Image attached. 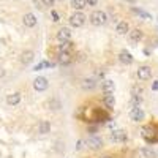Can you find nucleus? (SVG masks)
Masks as SVG:
<instances>
[{
  "label": "nucleus",
  "instance_id": "f03ea898",
  "mask_svg": "<svg viewBox=\"0 0 158 158\" xmlns=\"http://www.w3.org/2000/svg\"><path fill=\"white\" fill-rule=\"evenodd\" d=\"M84 144H85V147L90 149V150H100V149L104 146V141H103V138L98 136V135H90V136L84 141Z\"/></svg>",
  "mask_w": 158,
  "mask_h": 158
},
{
  "label": "nucleus",
  "instance_id": "aec40b11",
  "mask_svg": "<svg viewBox=\"0 0 158 158\" xmlns=\"http://www.w3.org/2000/svg\"><path fill=\"white\" fill-rule=\"evenodd\" d=\"M51 131V122H48V120H41L38 123V133L40 135H48Z\"/></svg>",
  "mask_w": 158,
  "mask_h": 158
},
{
  "label": "nucleus",
  "instance_id": "f704fd0d",
  "mask_svg": "<svg viewBox=\"0 0 158 158\" xmlns=\"http://www.w3.org/2000/svg\"><path fill=\"white\" fill-rule=\"evenodd\" d=\"M5 74H6V71L3 68H0V77H5Z\"/></svg>",
  "mask_w": 158,
  "mask_h": 158
},
{
  "label": "nucleus",
  "instance_id": "c756f323",
  "mask_svg": "<svg viewBox=\"0 0 158 158\" xmlns=\"http://www.w3.org/2000/svg\"><path fill=\"white\" fill-rule=\"evenodd\" d=\"M40 70H43V63H41V62H40L38 65H35V67H33V71H40Z\"/></svg>",
  "mask_w": 158,
  "mask_h": 158
},
{
  "label": "nucleus",
  "instance_id": "473e14b6",
  "mask_svg": "<svg viewBox=\"0 0 158 158\" xmlns=\"http://www.w3.org/2000/svg\"><path fill=\"white\" fill-rule=\"evenodd\" d=\"M97 77H98V79H103V77H104V71H97ZM97 77H95V79H97Z\"/></svg>",
  "mask_w": 158,
  "mask_h": 158
},
{
  "label": "nucleus",
  "instance_id": "6e6552de",
  "mask_svg": "<svg viewBox=\"0 0 158 158\" xmlns=\"http://www.w3.org/2000/svg\"><path fill=\"white\" fill-rule=\"evenodd\" d=\"M48 87H49V81L44 76H36L33 79V89L36 92H44V90H48Z\"/></svg>",
  "mask_w": 158,
  "mask_h": 158
},
{
  "label": "nucleus",
  "instance_id": "4468645a",
  "mask_svg": "<svg viewBox=\"0 0 158 158\" xmlns=\"http://www.w3.org/2000/svg\"><path fill=\"white\" fill-rule=\"evenodd\" d=\"M101 104L104 106V109L106 111H112L114 106H115V97L111 94V95H104L101 98Z\"/></svg>",
  "mask_w": 158,
  "mask_h": 158
},
{
  "label": "nucleus",
  "instance_id": "c85d7f7f",
  "mask_svg": "<svg viewBox=\"0 0 158 158\" xmlns=\"http://www.w3.org/2000/svg\"><path fill=\"white\" fill-rule=\"evenodd\" d=\"M152 90H153V92H158V79L152 82Z\"/></svg>",
  "mask_w": 158,
  "mask_h": 158
},
{
  "label": "nucleus",
  "instance_id": "f257e3e1",
  "mask_svg": "<svg viewBox=\"0 0 158 158\" xmlns=\"http://www.w3.org/2000/svg\"><path fill=\"white\" fill-rule=\"evenodd\" d=\"M89 21H90L92 25H95V27H101V25H104L108 22V15L104 11H101V10H95L90 15Z\"/></svg>",
  "mask_w": 158,
  "mask_h": 158
},
{
  "label": "nucleus",
  "instance_id": "bb28decb",
  "mask_svg": "<svg viewBox=\"0 0 158 158\" xmlns=\"http://www.w3.org/2000/svg\"><path fill=\"white\" fill-rule=\"evenodd\" d=\"M41 2H43V5H44V6H54L56 0H41Z\"/></svg>",
  "mask_w": 158,
  "mask_h": 158
},
{
  "label": "nucleus",
  "instance_id": "c9c22d12",
  "mask_svg": "<svg viewBox=\"0 0 158 158\" xmlns=\"http://www.w3.org/2000/svg\"><path fill=\"white\" fill-rule=\"evenodd\" d=\"M128 2H135V0H128Z\"/></svg>",
  "mask_w": 158,
  "mask_h": 158
},
{
  "label": "nucleus",
  "instance_id": "2f4dec72",
  "mask_svg": "<svg viewBox=\"0 0 158 158\" xmlns=\"http://www.w3.org/2000/svg\"><path fill=\"white\" fill-rule=\"evenodd\" d=\"M82 147H84V141H77V146H76V149H77V150H81Z\"/></svg>",
  "mask_w": 158,
  "mask_h": 158
},
{
  "label": "nucleus",
  "instance_id": "5701e85b",
  "mask_svg": "<svg viewBox=\"0 0 158 158\" xmlns=\"http://www.w3.org/2000/svg\"><path fill=\"white\" fill-rule=\"evenodd\" d=\"M141 103H142V95H131V100H130V106L131 108L141 106Z\"/></svg>",
  "mask_w": 158,
  "mask_h": 158
},
{
  "label": "nucleus",
  "instance_id": "0eeeda50",
  "mask_svg": "<svg viewBox=\"0 0 158 158\" xmlns=\"http://www.w3.org/2000/svg\"><path fill=\"white\" fill-rule=\"evenodd\" d=\"M130 118H131V122H142L144 118H146V112H144V109L141 106H136V108H131L130 111Z\"/></svg>",
  "mask_w": 158,
  "mask_h": 158
},
{
  "label": "nucleus",
  "instance_id": "9d476101",
  "mask_svg": "<svg viewBox=\"0 0 158 158\" xmlns=\"http://www.w3.org/2000/svg\"><path fill=\"white\" fill-rule=\"evenodd\" d=\"M73 54H67V52H59L57 54V63L62 65V67H68V65L74 60Z\"/></svg>",
  "mask_w": 158,
  "mask_h": 158
},
{
  "label": "nucleus",
  "instance_id": "7ed1b4c3",
  "mask_svg": "<svg viewBox=\"0 0 158 158\" xmlns=\"http://www.w3.org/2000/svg\"><path fill=\"white\" fill-rule=\"evenodd\" d=\"M109 141L114 142V144H125L128 141V133L122 128H117V130H112L111 135H109Z\"/></svg>",
  "mask_w": 158,
  "mask_h": 158
},
{
  "label": "nucleus",
  "instance_id": "1a4fd4ad",
  "mask_svg": "<svg viewBox=\"0 0 158 158\" xmlns=\"http://www.w3.org/2000/svg\"><path fill=\"white\" fill-rule=\"evenodd\" d=\"M117 60L120 62L122 65H131V63L135 62V57H133V54H131L130 51L122 49L120 52H118V56H117Z\"/></svg>",
  "mask_w": 158,
  "mask_h": 158
},
{
  "label": "nucleus",
  "instance_id": "f3484780",
  "mask_svg": "<svg viewBox=\"0 0 158 158\" xmlns=\"http://www.w3.org/2000/svg\"><path fill=\"white\" fill-rule=\"evenodd\" d=\"M128 38H130L131 43H139L141 40L144 38V33H142V30H139V29H133V30L128 32Z\"/></svg>",
  "mask_w": 158,
  "mask_h": 158
},
{
  "label": "nucleus",
  "instance_id": "a878e982",
  "mask_svg": "<svg viewBox=\"0 0 158 158\" xmlns=\"http://www.w3.org/2000/svg\"><path fill=\"white\" fill-rule=\"evenodd\" d=\"M131 95H142V87L141 85H133V89H131Z\"/></svg>",
  "mask_w": 158,
  "mask_h": 158
},
{
  "label": "nucleus",
  "instance_id": "39448f33",
  "mask_svg": "<svg viewBox=\"0 0 158 158\" xmlns=\"http://www.w3.org/2000/svg\"><path fill=\"white\" fill-rule=\"evenodd\" d=\"M98 87V81L95 77H82L81 79V89L84 92H92Z\"/></svg>",
  "mask_w": 158,
  "mask_h": 158
},
{
  "label": "nucleus",
  "instance_id": "6ab92c4d",
  "mask_svg": "<svg viewBox=\"0 0 158 158\" xmlns=\"http://www.w3.org/2000/svg\"><path fill=\"white\" fill-rule=\"evenodd\" d=\"M115 32L118 35H127L130 32V24L127 21H120V22H117V27H115Z\"/></svg>",
  "mask_w": 158,
  "mask_h": 158
},
{
  "label": "nucleus",
  "instance_id": "dca6fc26",
  "mask_svg": "<svg viewBox=\"0 0 158 158\" xmlns=\"http://www.w3.org/2000/svg\"><path fill=\"white\" fill-rule=\"evenodd\" d=\"M21 100H22V97H21L19 92H15V94L6 95V104L8 106H18V104L21 103Z\"/></svg>",
  "mask_w": 158,
  "mask_h": 158
},
{
  "label": "nucleus",
  "instance_id": "a211bd4d",
  "mask_svg": "<svg viewBox=\"0 0 158 158\" xmlns=\"http://www.w3.org/2000/svg\"><path fill=\"white\" fill-rule=\"evenodd\" d=\"M33 60H35L33 51H24L22 54H21V63L22 65H30Z\"/></svg>",
  "mask_w": 158,
  "mask_h": 158
},
{
  "label": "nucleus",
  "instance_id": "412c9836",
  "mask_svg": "<svg viewBox=\"0 0 158 158\" xmlns=\"http://www.w3.org/2000/svg\"><path fill=\"white\" fill-rule=\"evenodd\" d=\"M139 153H141L144 158H156V156H158V152H155V150L150 149V147H142V149L139 150Z\"/></svg>",
  "mask_w": 158,
  "mask_h": 158
},
{
  "label": "nucleus",
  "instance_id": "ddd939ff",
  "mask_svg": "<svg viewBox=\"0 0 158 158\" xmlns=\"http://www.w3.org/2000/svg\"><path fill=\"white\" fill-rule=\"evenodd\" d=\"M74 51V43L71 41H60V44L57 46V54L59 52H67V54H73Z\"/></svg>",
  "mask_w": 158,
  "mask_h": 158
},
{
  "label": "nucleus",
  "instance_id": "2eb2a0df",
  "mask_svg": "<svg viewBox=\"0 0 158 158\" xmlns=\"http://www.w3.org/2000/svg\"><path fill=\"white\" fill-rule=\"evenodd\" d=\"M56 36H57L59 41H70L71 40V30L68 27H62V29H59Z\"/></svg>",
  "mask_w": 158,
  "mask_h": 158
},
{
  "label": "nucleus",
  "instance_id": "7c9ffc66",
  "mask_svg": "<svg viewBox=\"0 0 158 158\" xmlns=\"http://www.w3.org/2000/svg\"><path fill=\"white\" fill-rule=\"evenodd\" d=\"M52 18H54V22H59L60 19H59V15H57V11H54L52 10Z\"/></svg>",
  "mask_w": 158,
  "mask_h": 158
},
{
  "label": "nucleus",
  "instance_id": "4be33fe9",
  "mask_svg": "<svg viewBox=\"0 0 158 158\" xmlns=\"http://www.w3.org/2000/svg\"><path fill=\"white\" fill-rule=\"evenodd\" d=\"M71 6H73L76 11H81V10H84L87 5H85V0H71Z\"/></svg>",
  "mask_w": 158,
  "mask_h": 158
},
{
  "label": "nucleus",
  "instance_id": "9b49d317",
  "mask_svg": "<svg viewBox=\"0 0 158 158\" xmlns=\"http://www.w3.org/2000/svg\"><path fill=\"white\" fill-rule=\"evenodd\" d=\"M114 90H115V84H114L112 79H104V81L101 82L103 95H111V94H114Z\"/></svg>",
  "mask_w": 158,
  "mask_h": 158
},
{
  "label": "nucleus",
  "instance_id": "cd10ccee",
  "mask_svg": "<svg viewBox=\"0 0 158 158\" xmlns=\"http://www.w3.org/2000/svg\"><path fill=\"white\" fill-rule=\"evenodd\" d=\"M98 3V0H85V5H89V6H95Z\"/></svg>",
  "mask_w": 158,
  "mask_h": 158
},
{
  "label": "nucleus",
  "instance_id": "72a5a7b5",
  "mask_svg": "<svg viewBox=\"0 0 158 158\" xmlns=\"http://www.w3.org/2000/svg\"><path fill=\"white\" fill-rule=\"evenodd\" d=\"M100 158H115L114 155H111V153H106V155H101Z\"/></svg>",
  "mask_w": 158,
  "mask_h": 158
},
{
  "label": "nucleus",
  "instance_id": "423d86ee",
  "mask_svg": "<svg viewBox=\"0 0 158 158\" xmlns=\"http://www.w3.org/2000/svg\"><path fill=\"white\" fill-rule=\"evenodd\" d=\"M136 76L139 81H149L152 77V67H149V65H141L136 71Z\"/></svg>",
  "mask_w": 158,
  "mask_h": 158
},
{
  "label": "nucleus",
  "instance_id": "20e7f679",
  "mask_svg": "<svg viewBox=\"0 0 158 158\" xmlns=\"http://www.w3.org/2000/svg\"><path fill=\"white\" fill-rule=\"evenodd\" d=\"M85 15L82 11H76V13H73V15L70 16V25L71 27H74V29H79V27H82L84 25V22H85Z\"/></svg>",
  "mask_w": 158,
  "mask_h": 158
},
{
  "label": "nucleus",
  "instance_id": "b1692460",
  "mask_svg": "<svg viewBox=\"0 0 158 158\" xmlns=\"http://www.w3.org/2000/svg\"><path fill=\"white\" fill-rule=\"evenodd\" d=\"M131 11H133V13H136L138 16H141V18H144V19H152V16L149 15V13H146L144 10H139V8H136V6H133V8H131Z\"/></svg>",
  "mask_w": 158,
  "mask_h": 158
},
{
  "label": "nucleus",
  "instance_id": "393cba45",
  "mask_svg": "<svg viewBox=\"0 0 158 158\" xmlns=\"http://www.w3.org/2000/svg\"><path fill=\"white\" fill-rule=\"evenodd\" d=\"M49 106H51V109H54V111H59L60 108H62V103L57 100V98H52L51 101H49Z\"/></svg>",
  "mask_w": 158,
  "mask_h": 158
},
{
  "label": "nucleus",
  "instance_id": "f8f14e48",
  "mask_svg": "<svg viewBox=\"0 0 158 158\" xmlns=\"http://www.w3.org/2000/svg\"><path fill=\"white\" fill-rule=\"evenodd\" d=\"M36 22H38V19H36V16L33 15V13H25V15L22 16V24L25 25V27H29V29L35 27Z\"/></svg>",
  "mask_w": 158,
  "mask_h": 158
}]
</instances>
